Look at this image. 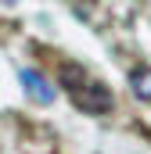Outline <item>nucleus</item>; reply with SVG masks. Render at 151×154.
I'll return each mask as SVG.
<instances>
[{
	"instance_id": "1",
	"label": "nucleus",
	"mask_w": 151,
	"mask_h": 154,
	"mask_svg": "<svg viewBox=\"0 0 151 154\" xmlns=\"http://www.w3.org/2000/svg\"><path fill=\"white\" fill-rule=\"evenodd\" d=\"M61 86L69 90L76 108H83L90 115H101L112 108V90L104 82H97L90 72H83L79 65H61Z\"/></svg>"
},
{
	"instance_id": "2",
	"label": "nucleus",
	"mask_w": 151,
	"mask_h": 154,
	"mask_svg": "<svg viewBox=\"0 0 151 154\" xmlns=\"http://www.w3.org/2000/svg\"><path fill=\"white\" fill-rule=\"evenodd\" d=\"M18 79H22V86H25L29 100H36V104H50V100H54V86L40 75L36 68H22V72H18Z\"/></svg>"
},
{
	"instance_id": "3",
	"label": "nucleus",
	"mask_w": 151,
	"mask_h": 154,
	"mask_svg": "<svg viewBox=\"0 0 151 154\" xmlns=\"http://www.w3.org/2000/svg\"><path fill=\"white\" fill-rule=\"evenodd\" d=\"M130 90H133L140 100H151V65L133 68V72H130Z\"/></svg>"
},
{
	"instance_id": "4",
	"label": "nucleus",
	"mask_w": 151,
	"mask_h": 154,
	"mask_svg": "<svg viewBox=\"0 0 151 154\" xmlns=\"http://www.w3.org/2000/svg\"><path fill=\"white\" fill-rule=\"evenodd\" d=\"M0 4H18V0H0Z\"/></svg>"
}]
</instances>
